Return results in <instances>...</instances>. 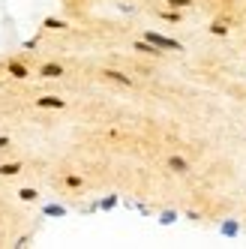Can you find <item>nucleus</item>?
Returning <instances> with one entry per match:
<instances>
[{
    "mask_svg": "<svg viewBox=\"0 0 246 249\" xmlns=\"http://www.w3.org/2000/svg\"><path fill=\"white\" fill-rule=\"evenodd\" d=\"M144 39L153 42L156 48H162V51H183V45L177 39H171V36H162V33H156V30H147L144 33Z\"/></svg>",
    "mask_w": 246,
    "mask_h": 249,
    "instance_id": "nucleus-1",
    "label": "nucleus"
},
{
    "mask_svg": "<svg viewBox=\"0 0 246 249\" xmlns=\"http://www.w3.org/2000/svg\"><path fill=\"white\" fill-rule=\"evenodd\" d=\"M21 162H3L0 165V177H15V174H21Z\"/></svg>",
    "mask_w": 246,
    "mask_h": 249,
    "instance_id": "nucleus-8",
    "label": "nucleus"
},
{
    "mask_svg": "<svg viewBox=\"0 0 246 249\" xmlns=\"http://www.w3.org/2000/svg\"><path fill=\"white\" fill-rule=\"evenodd\" d=\"M165 6H171V9H186V6H192V0H165Z\"/></svg>",
    "mask_w": 246,
    "mask_h": 249,
    "instance_id": "nucleus-16",
    "label": "nucleus"
},
{
    "mask_svg": "<svg viewBox=\"0 0 246 249\" xmlns=\"http://www.w3.org/2000/svg\"><path fill=\"white\" fill-rule=\"evenodd\" d=\"M117 201H120L117 195H108V198H102V201H99L96 207H99V210H111V207H117Z\"/></svg>",
    "mask_w": 246,
    "mask_h": 249,
    "instance_id": "nucleus-14",
    "label": "nucleus"
},
{
    "mask_svg": "<svg viewBox=\"0 0 246 249\" xmlns=\"http://www.w3.org/2000/svg\"><path fill=\"white\" fill-rule=\"evenodd\" d=\"M162 18H165V21H180L183 15H180V12H162Z\"/></svg>",
    "mask_w": 246,
    "mask_h": 249,
    "instance_id": "nucleus-17",
    "label": "nucleus"
},
{
    "mask_svg": "<svg viewBox=\"0 0 246 249\" xmlns=\"http://www.w3.org/2000/svg\"><path fill=\"white\" fill-rule=\"evenodd\" d=\"M42 213H45V216H66V207L63 204H45Z\"/></svg>",
    "mask_w": 246,
    "mask_h": 249,
    "instance_id": "nucleus-10",
    "label": "nucleus"
},
{
    "mask_svg": "<svg viewBox=\"0 0 246 249\" xmlns=\"http://www.w3.org/2000/svg\"><path fill=\"white\" fill-rule=\"evenodd\" d=\"M36 108H54V111H60V108H66V99H60V96H39L36 99Z\"/></svg>",
    "mask_w": 246,
    "mask_h": 249,
    "instance_id": "nucleus-4",
    "label": "nucleus"
},
{
    "mask_svg": "<svg viewBox=\"0 0 246 249\" xmlns=\"http://www.w3.org/2000/svg\"><path fill=\"white\" fill-rule=\"evenodd\" d=\"M18 198H21V201H36V198H39V192L27 186V189H18Z\"/></svg>",
    "mask_w": 246,
    "mask_h": 249,
    "instance_id": "nucleus-12",
    "label": "nucleus"
},
{
    "mask_svg": "<svg viewBox=\"0 0 246 249\" xmlns=\"http://www.w3.org/2000/svg\"><path fill=\"white\" fill-rule=\"evenodd\" d=\"M36 75L39 78H63V66L60 63H42Z\"/></svg>",
    "mask_w": 246,
    "mask_h": 249,
    "instance_id": "nucleus-5",
    "label": "nucleus"
},
{
    "mask_svg": "<svg viewBox=\"0 0 246 249\" xmlns=\"http://www.w3.org/2000/svg\"><path fill=\"white\" fill-rule=\"evenodd\" d=\"M174 219H177V213H174V210H162L159 213V225H171Z\"/></svg>",
    "mask_w": 246,
    "mask_h": 249,
    "instance_id": "nucleus-15",
    "label": "nucleus"
},
{
    "mask_svg": "<svg viewBox=\"0 0 246 249\" xmlns=\"http://www.w3.org/2000/svg\"><path fill=\"white\" fill-rule=\"evenodd\" d=\"M42 27H45V30H66L69 24H66V21H60V18H45V21H42Z\"/></svg>",
    "mask_w": 246,
    "mask_h": 249,
    "instance_id": "nucleus-11",
    "label": "nucleus"
},
{
    "mask_svg": "<svg viewBox=\"0 0 246 249\" xmlns=\"http://www.w3.org/2000/svg\"><path fill=\"white\" fill-rule=\"evenodd\" d=\"M102 78L105 81H114V84H123V87H132L135 84L126 72H117V69H102Z\"/></svg>",
    "mask_w": 246,
    "mask_h": 249,
    "instance_id": "nucleus-2",
    "label": "nucleus"
},
{
    "mask_svg": "<svg viewBox=\"0 0 246 249\" xmlns=\"http://www.w3.org/2000/svg\"><path fill=\"white\" fill-rule=\"evenodd\" d=\"M135 51H141V54H147V57H159V54H162V48H156V45L147 42V39H138V42H135Z\"/></svg>",
    "mask_w": 246,
    "mask_h": 249,
    "instance_id": "nucleus-6",
    "label": "nucleus"
},
{
    "mask_svg": "<svg viewBox=\"0 0 246 249\" xmlns=\"http://www.w3.org/2000/svg\"><path fill=\"white\" fill-rule=\"evenodd\" d=\"M168 168L174 171V174H186L189 171V162L183 156H168Z\"/></svg>",
    "mask_w": 246,
    "mask_h": 249,
    "instance_id": "nucleus-7",
    "label": "nucleus"
},
{
    "mask_svg": "<svg viewBox=\"0 0 246 249\" xmlns=\"http://www.w3.org/2000/svg\"><path fill=\"white\" fill-rule=\"evenodd\" d=\"M222 234H225V237H237V234H240V222L225 219V222H222Z\"/></svg>",
    "mask_w": 246,
    "mask_h": 249,
    "instance_id": "nucleus-9",
    "label": "nucleus"
},
{
    "mask_svg": "<svg viewBox=\"0 0 246 249\" xmlns=\"http://www.w3.org/2000/svg\"><path fill=\"white\" fill-rule=\"evenodd\" d=\"M6 72H9L12 78H18V81L30 78V69H27L24 63H18V60H9V63H6Z\"/></svg>",
    "mask_w": 246,
    "mask_h": 249,
    "instance_id": "nucleus-3",
    "label": "nucleus"
},
{
    "mask_svg": "<svg viewBox=\"0 0 246 249\" xmlns=\"http://www.w3.org/2000/svg\"><path fill=\"white\" fill-rule=\"evenodd\" d=\"M210 33H213V36H228V33H231V30H228L222 21H213V24H210Z\"/></svg>",
    "mask_w": 246,
    "mask_h": 249,
    "instance_id": "nucleus-13",
    "label": "nucleus"
},
{
    "mask_svg": "<svg viewBox=\"0 0 246 249\" xmlns=\"http://www.w3.org/2000/svg\"><path fill=\"white\" fill-rule=\"evenodd\" d=\"M9 144H12V138H9V135H0V150L9 147Z\"/></svg>",
    "mask_w": 246,
    "mask_h": 249,
    "instance_id": "nucleus-18",
    "label": "nucleus"
}]
</instances>
